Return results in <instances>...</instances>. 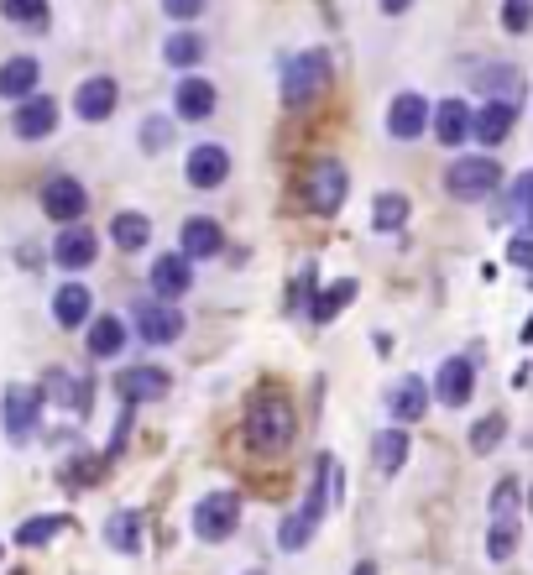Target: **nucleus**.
I'll return each instance as SVG.
<instances>
[{"label": "nucleus", "mask_w": 533, "mask_h": 575, "mask_svg": "<svg viewBox=\"0 0 533 575\" xmlns=\"http://www.w3.org/2000/svg\"><path fill=\"white\" fill-rule=\"evenodd\" d=\"M293 408H288V398H277V393H262L257 403L246 408V440H251V450H262V455H272V450H288L293 445Z\"/></svg>", "instance_id": "nucleus-1"}, {"label": "nucleus", "mask_w": 533, "mask_h": 575, "mask_svg": "<svg viewBox=\"0 0 533 575\" xmlns=\"http://www.w3.org/2000/svg\"><path fill=\"white\" fill-rule=\"evenodd\" d=\"M330 460H314V487H309V502H304V508H298V513H288L283 518V528H277V544H283V549H304L309 539H314V528H319V518H324V481H330Z\"/></svg>", "instance_id": "nucleus-2"}, {"label": "nucleus", "mask_w": 533, "mask_h": 575, "mask_svg": "<svg viewBox=\"0 0 533 575\" xmlns=\"http://www.w3.org/2000/svg\"><path fill=\"white\" fill-rule=\"evenodd\" d=\"M236 523H241V492H210V497H199V508H194V534L204 544H225L230 534H236Z\"/></svg>", "instance_id": "nucleus-3"}, {"label": "nucleus", "mask_w": 533, "mask_h": 575, "mask_svg": "<svg viewBox=\"0 0 533 575\" xmlns=\"http://www.w3.org/2000/svg\"><path fill=\"white\" fill-rule=\"evenodd\" d=\"M324 84H330V58H324L319 48H314V53H298V58L283 68V105L304 110Z\"/></svg>", "instance_id": "nucleus-4"}, {"label": "nucleus", "mask_w": 533, "mask_h": 575, "mask_svg": "<svg viewBox=\"0 0 533 575\" xmlns=\"http://www.w3.org/2000/svg\"><path fill=\"white\" fill-rule=\"evenodd\" d=\"M497 183H502V168H497V157H455L450 173H445V189L455 199H486V194H497Z\"/></svg>", "instance_id": "nucleus-5"}, {"label": "nucleus", "mask_w": 533, "mask_h": 575, "mask_svg": "<svg viewBox=\"0 0 533 575\" xmlns=\"http://www.w3.org/2000/svg\"><path fill=\"white\" fill-rule=\"evenodd\" d=\"M304 194H309V210L314 215H335L340 204H345V168L335 163V157H319V163L309 168Z\"/></svg>", "instance_id": "nucleus-6"}, {"label": "nucleus", "mask_w": 533, "mask_h": 575, "mask_svg": "<svg viewBox=\"0 0 533 575\" xmlns=\"http://www.w3.org/2000/svg\"><path fill=\"white\" fill-rule=\"evenodd\" d=\"M513 121H518V100H507V95H492L481 110H471V136L492 152V147H502L507 142V131H513Z\"/></svg>", "instance_id": "nucleus-7"}, {"label": "nucleus", "mask_w": 533, "mask_h": 575, "mask_svg": "<svg viewBox=\"0 0 533 575\" xmlns=\"http://www.w3.org/2000/svg\"><path fill=\"white\" fill-rule=\"evenodd\" d=\"M89 210V194H84V183L79 178H53L48 189H42V215L58 220V225H79Z\"/></svg>", "instance_id": "nucleus-8"}, {"label": "nucleus", "mask_w": 533, "mask_h": 575, "mask_svg": "<svg viewBox=\"0 0 533 575\" xmlns=\"http://www.w3.org/2000/svg\"><path fill=\"white\" fill-rule=\"evenodd\" d=\"M476 393V366L466 356H450V361H439V377H434V398L445 403V408H466Z\"/></svg>", "instance_id": "nucleus-9"}, {"label": "nucleus", "mask_w": 533, "mask_h": 575, "mask_svg": "<svg viewBox=\"0 0 533 575\" xmlns=\"http://www.w3.org/2000/svg\"><path fill=\"white\" fill-rule=\"evenodd\" d=\"M0 413H6V440L21 445V440L37 429L42 393H37V387H6V403H0Z\"/></svg>", "instance_id": "nucleus-10"}, {"label": "nucleus", "mask_w": 533, "mask_h": 575, "mask_svg": "<svg viewBox=\"0 0 533 575\" xmlns=\"http://www.w3.org/2000/svg\"><path fill=\"white\" fill-rule=\"evenodd\" d=\"M183 178L194 183V189H220V183L230 178V152L220 142H204L189 152V163H183Z\"/></svg>", "instance_id": "nucleus-11"}, {"label": "nucleus", "mask_w": 533, "mask_h": 575, "mask_svg": "<svg viewBox=\"0 0 533 575\" xmlns=\"http://www.w3.org/2000/svg\"><path fill=\"white\" fill-rule=\"evenodd\" d=\"M225 251V230H220V220H210V215H194V220H183V251L178 257L183 262H210V257H220Z\"/></svg>", "instance_id": "nucleus-12"}, {"label": "nucleus", "mask_w": 533, "mask_h": 575, "mask_svg": "<svg viewBox=\"0 0 533 575\" xmlns=\"http://www.w3.org/2000/svg\"><path fill=\"white\" fill-rule=\"evenodd\" d=\"M53 126H58V100H48V95H27L11 115V131L21 142H37V136H48Z\"/></svg>", "instance_id": "nucleus-13"}, {"label": "nucleus", "mask_w": 533, "mask_h": 575, "mask_svg": "<svg viewBox=\"0 0 533 575\" xmlns=\"http://www.w3.org/2000/svg\"><path fill=\"white\" fill-rule=\"evenodd\" d=\"M115 393L126 403H157V398H168V372H157V366H126V372H115Z\"/></svg>", "instance_id": "nucleus-14"}, {"label": "nucleus", "mask_w": 533, "mask_h": 575, "mask_svg": "<svg viewBox=\"0 0 533 575\" xmlns=\"http://www.w3.org/2000/svg\"><path fill=\"white\" fill-rule=\"evenodd\" d=\"M136 330L147 345H173L183 335V314L173 304H136Z\"/></svg>", "instance_id": "nucleus-15"}, {"label": "nucleus", "mask_w": 533, "mask_h": 575, "mask_svg": "<svg viewBox=\"0 0 533 575\" xmlns=\"http://www.w3.org/2000/svg\"><path fill=\"white\" fill-rule=\"evenodd\" d=\"M429 126V100L424 95H398L387 110V131L398 136V142H419Z\"/></svg>", "instance_id": "nucleus-16"}, {"label": "nucleus", "mask_w": 533, "mask_h": 575, "mask_svg": "<svg viewBox=\"0 0 533 575\" xmlns=\"http://www.w3.org/2000/svg\"><path fill=\"white\" fill-rule=\"evenodd\" d=\"M95 257H100V241L89 236L84 225H68L63 236L53 241V262H58L63 272H84V267L95 262Z\"/></svg>", "instance_id": "nucleus-17"}, {"label": "nucleus", "mask_w": 533, "mask_h": 575, "mask_svg": "<svg viewBox=\"0 0 533 575\" xmlns=\"http://www.w3.org/2000/svg\"><path fill=\"white\" fill-rule=\"evenodd\" d=\"M147 278H152V293H157V298H183V293L194 288V262H183L178 251H168V257L152 262Z\"/></svg>", "instance_id": "nucleus-18"}, {"label": "nucleus", "mask_w": 533, "mask_h": 575, "mask_svg": "<svg viewBox=\"0 0 533 575\" xmlns=\"http://www.w3.org/2000/svg\"><path fill=\"white\" fill-rule=\"evenodd\" d=\"M115 100H121V89H115V79H110V74H95V79H84V84H79L74 110L84 115V121H105V115L115 110Z\"/></svg>", "instance_id": "nucleus-19"}, {"label": "nucleus", "mask_w": 533, "mask_h": 575, "mask_svg": "<svg viewBox=\"0 0 533 575\" xmlns=\"http://www.w3.org/2000/svg\"><path fill=\"white\" fill-rule=\"evenodd\" d=\"M434 115V136H439V147H460V142H466V136H471V105L466 100H445V105H439V110H429Z\"/></svg>", "instance_id": "nucleus-20"}, {"label": "nucleus", "mask_w": 533, "mask_h": 575, "mask_svg": "<svg viewBox=\"0 0 533 575\" xmlns=\"http://www.w3.org/2000/svg\"><path fill=\"white\" fill-rule=\"evenodd\" d=\"M89 309H95V304H89V288H84V283H63V288L53 293V319H58L63 330L89 325Z\"/></svg>", "instance_id": "nucleus-21"}, {"label": "nucleus", "mask_w": 533, "mask_h": 575, "mask_svg": "<svg viewBox=\"0 0 533 575\" xmlns=\"http://www.w3.org/2000/svg\"><path fill=\"white\" fill-rule=\"evenodd\" d=\"M392 419L398 424H413V419H424V408H429V387H424V377H403L398 387H392Z\"/></svg>", "instance_id": "nucleus-22"}, {"label": "nucleus", "mask_w": 533, "mask_h": 575, "mask_svg": "<svg viewBox=\"0 0 533 575\" xmlns=\"http://www.w3.org/2000/svg\"><path fill=\"white\" fill-rule=\"evenodd\" d=\"M173 105H178L183 121H204V115H215V84L210 79H183Z\"/></svg>", "instance_id": "nucleus-23"}, {"label": "nucleus", "mask_w": 533, "mask_h": 575, "mask_svg": "<svg viewBox=\"0 0 533 575\" xmlns=\"http://www.w3.org/2000/svg\"><path fill=\"white\" fill-rule=\"evenodd\" d=\"M105 544H110V549H121V555H136V549H142V513H136V508L110 513V523H105Z\"/></svg>", "instance_id": "nucleus-24"}, {"label": "nucleus", "mask_w": 533, "mask_h": 575, "mask_svg": "<svg viewBox=\"0 0 533 575\" xmlns=\"http://www.w3.org/2000/svg\"><path fill=\"white\" fill-rule=\"evenodd\" d=\"M121 345H126V325H121L115 314H105V319H89V356L115 361V356H121Z\"/></svg>", "instance_id": "nucleus-25"}, {"label": "nucleus", "mask_w": 533, "mask_h": 575, "mask_svg": "<svg viewBox=\"0 0 533 575\" xmlns=\"http://www.w3.org/2000/svg\"><path fill=\"white\" fill-rule=\"evenodd\" d=\"M37 74L42 68L32 58H11L6 68H0V100H27L37 89Z\"/></svg>", "instance_id": "nucleus-26"}, {"label": "nucleus", "mask_w": 533, "mask_h": 575, "mask_svg": "<svg viewBox=\"0 0 533 575\" xmlns=\"http://www.w3.org/2000/svg\"><path fill=\"white\" fill-rule=\"evenodd\" d=\"M372 460H377L382 476L403 471V460H408V429H382L377 440H372Z\"/></svg>", "instance_id": "nucleus-27"}, {"label": "nucleus", "mask_w": 533, "mask_h": 575, "mask_svg": "<svg viewBox=\"0 0 533 575\" xmlns=\"http://www.w3.org/2000/svg\"><path fill=\"white\" fill-rule=\"evenodd\" d=\"M110 236H115V246H121V251H142L147 236H152V220L136 215V210H121V215L110 220Z\"/></svg>", "instance_id": "nucleus-28"}, {"label": "nucleus", "mask_w": 533, "mask_h": 575, "mask_svg": "<svg viewBox=\"0 0 533 575\" xmlns=\"http://www.w3.org/2000/svg\"><path fill=\"white\" fill-rule=\"evenodd\" d=\"M513 549H518V513H497L492 534H486V555H492V560H513Z\"/></svg>", "instance_id": "nucleus-29"}, {"label": "nucleus", "mask_w": 533, "mask_h": 575, "mask_svg": "<svg viewBox=\"0 0 533 575\" xmlns=\"http://www.w3.org/2000/svg\"><path fill=\"white\" fill-rule=\"evenodd\" d=\"M162 58H168V68H194L204 58V37L199 32H173L162 42Z\"/></svg>", "instance_id": "nucleus-30"}, {"label": "nucleus", "mask_w": 533, "mask_h": 575, "mask_svg": "<svg viewBox=\"0 0 533 575\" xmlns=\"http://www.w3.org/2000/svg\"><path fill=\"white\" fill-rule=\"evenodd\" d=\"M63 528H68V518H63V513H48V518H27V523L16 528V544H21V549H32V544H48V539H58V534H63Z\"/></svg>", "instance_id": "nucleus-31"}, {"label": "nucleus", "mask_w": 533, "mask_h": 575, "mask_svg": "<svg viewBox=\"0 0 533 575\" xmlns=\"http://www.w3.org/2000/svg\"><path fill=\"white\" fill-rule=\"evenodd\" d=\"M48 393L63 403V408H89V382L84 377H68V372H48Z\"/></svg>", "instance_id": "nucleus-32"}, {"label": "nucleus", "mask_w": 533, "mask_h": 575, "mask_svg": "<svg viewBox=\"0 0 533 575\" xmlns=\"http://www.w3.org/2000/svg\"><path fill=\"white\" fill-rule=\"evenodd\" d=\"M351 298H356V278H340L330 293H319V298H314V319H319V325H330V319H335L345 304H351Z\"/></svg>", "instance_id": "nucleus-33"}, {"label": "nucleus", "mask_w": 533, "mask_h": 575, "mask_svg": "<svg viewBox=\"0 0 533 575\" xmlns=\"http://www.w3.org/2000/svg\"><path fill=\"white\" fill-rule=\"evenodd\" d=\"M0 11H6L16 27H32V32L48 27V0H0Z\"/></svg>", "instance_id": "nucleus-34"}, {"label": "nucleus", "mask_w": 533, "mask_h": 575, "mask_svg": "<svg viewBox=\"0 0 533 575\" xmlns=\"http://www.w3.org/2000/svg\"><path fill=\"white\" fill-rule=\"evenodd\" d=\"M372 225H377V230H398V225H408V194H377Z\"/></svg>", "instance_id": "nucleus-35"}, {"label": "nucleus", "mask_w": 533, "mask_h": 575, "mask_svg": "<svg viewBox=\"0 0 533 575\" xmlns=\"http://www.w3.org/2000/svg\"><path fill=\"white\" fill-rule=\"evenodd\" d=\"M502 434H507V419H502V413H492V419H481V424L471 429V450H476V455L497 450V440H502Z\"/></svg>", "instance_id": "nucleus-36"}, {"label": "nucleus", "mask_w": 533, "mask_h": 575, "mask_svg": "<svg viewBox=\"0 0 533 575\" xmlns=\"http://www.w3.org/2000/svg\"><path fill=\"white\" fill-rule=\"evenodd\" d=\"M95 476H100V460H95V455H79V460H68V466H63L68 487H89Z\"/></svg>", "instance_id": "nucleus-37"}, {"label": "nucleus", "mask_w": 533, "mask_h": 575, "mask_svg": "<svg viewBox=\"0 0 533 575\" xmlns=\"http://www.w3.org/2000/svg\"><path fill=\"white\" fill-rule=\"evenodd\" d=\"M168 142H173V121H157V115H152V121L142 126V147H147V152H162Z\"/></svg>", "instance_id": "nucleus-38"}, {"label": "nucleus", "mask_w": 533, "mask_h": 575, "mask_svg": "<svg viewBox=\"0 0 533 575\" xmlns=\"http://www.w3.org/2000/svg\"><path fill=\"white\" fill-rule=\"evenodd\" d=\"M528 6H533V0H507V6H502V27L507 32H528Z\"/></svg>", "instance_id": "nucleus-39"}, {"label": "nucleus", "mask_w": 533, "mask_h": 575, "mask_svg": "<svg viewBox=\"0 0 533 575\" xmlns=\"http://www.w3.org/2000/svg\"><path fill=\"white\" fill-rule=\"evenodd\" d=\"M528 189H533V173H518V178H513V189H507V210H518V215H523Z\"/></svg>", "instance_id": "nucleus-40"}, {"label": "nucleus", "mask_w": 533, "mask_h": 575, "mask_svg": "<svg viewBox=\"0 0 533 575\" xmlns=\"http://www.w3.org/2000/svg\"><path fill=\"white\" fill-rule=\"evenodd\" d=\"M513 508H518V481H502L497 497H492V518L497 513H513Z\"/></svg>", "instance_id": "nucleus-41"}, {"label": "nucleus", "mask_w": 533, "mask_h": 575, "mask_svg": "<svg viewBox=\"0 0 533 575\" xmlns=\"http://www.w3.org/2000/svg\"><path fill=\"white\" fill-rule=\"evenodd\" d=\"M162 11H168L173 21H194L204 11V0H162Z\"/></svg>", "instance_id": "nucleus-42"}, {"label": "nucleus", "mask_w": 533, "mask_h": 575, "mask_svg": "<svg viewBox=\"0 0 533 575\" xmlns=\"http://www.w3.org/2000/svg\"><path fill=\"white\" fill-rule=\"evenodd\" d=\"M518 267H528V257H533V246H528V236H513V251H507Z\"/></svg>", "instance_id": "nucleus-43"}, {"label": "nucleus", "mask_w": 533, "mask_h": 575, "mask_svg": "<svg viewBox=\"0 0 533 575\" xmlns=\"http://www.w3.org/2000/svg\"><path fill=\"white\" fill-rule=\"evenodd\" d=\"M408 6H413V0H382V11H387V16H403Z\"/></svg>", "instance_id": "nucleus-44"}, {"label": "nucleus", "mask_w": 533, "mask_h": 575, "mask_svg": "<svg viewBox=\"0 0 533 575\" xmlns=\"http://www.w3.org/2000/svg\"><path fill=\"white\" fill-rule=\"evenodd\" d=\"M356 575H377V570H372V565H356Z\"/></svg>", "instance_id": "nucleus-45"}, {"label": "nucleus", "mask_w": 533, "mask_h": 575, "mask_svg": "<svg viewBox=\"0 0 533 575\" xmlns=\"http://www.w3.org/2000/svg\"><path fill=\"white\" fill-rule=\"evenodd\" d=\"M246 575H267V570H246Z\"/></svg>", "instance_id": "nucleus-46"}]
</instances>
